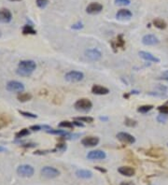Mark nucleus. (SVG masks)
Returning <instances> with one entry per match:
<instances>
[{"label": "nucleus", "mask_w": 168, "mask_h": 185, "mask_svg": "<svg viewBox=\"0 0 168 185\" xmlns=\"http://www.w3.org/2000/svg\"><path fill=\"white\" fill-rule=\"evenodd\" d=\"M157 121L161 123H164L168 121V114H163L161 113L158 117H157Z\"/></svg>", "instance_id": "c756f323"}, {"label": "nucleus", "mask_w": 168, "mask_h": 185, "mask_svg": "<svg viewBox=\"0 0 168 185\" xmlns=\"http://www.w3.org/2000/svg\"><path fill=\"white\" fill-rule=\"evenodd\" d=\"M73 123H74V125H76V126H79V127H83L84 125H83V123H81V122H79V121H74L73 122Z\"/></svg>", "instance_id": "58836bf2"}, {"label": "nucleus", "mask_w": 168, "mask_h": 185, "mask_svg": "<svg viewBox=\"0 0 168 185\" xmlns=\"http://www.w3.org/2000/svg\"><path fill=\"white\" fill-rule=\"evenodd\" d=\"M139 56L141 58H143L144 60L146 61H148V62H153V63H159L160 62V59L155 57L153 54H151L150 53H148V52H139Z\"/></svg>", "instance_id": "dca6fc26"}, {"label": "nucleus", "mask_w": 168, "mask_h": 185, "mask_svg": "<svg viewBox=\"0 0 168 185\" xmlns=\"http://www.w3.org/2000/svg\"><path fill=\"white\" fill-rule=\"evenodd\" d=\"M11 19H12V14L10 10L6 8L0 9V23L8 24L11 21Z\"/></svg>", "instance_id": "9b49d317"}, {"label": "nucleus", "mask_w": 168, "mask_h": 185, "mask_svg": "<svg viewBox=\"0 0 168 185\" xmlns=\"http://www.w3.org/2000/svg\"><path fill=\"white\" fill-rule=\"evenodd\" d=\"M99 138L97 136H86L84 137L82 140H81V144L84 146V147H95L96 145H98L99 143Z\"/></svg>", "instance_id": "ddd939ff"}, {"label": "nucleus", "mask_w": 168, "mask_h": 185, "mask_svg": "<svg viewBox=\"0 0 168 185\" xmlns=\"http://www.w3.org/2000/svg\"><path fill=\"white\" fill-rule=\"evenodd\" d=\"M111 45H112V48H113V50H114L115 53L117 52V48L123 49L124 48V45H125V40L123 39V36L122 35H119L117 37V39L115 41H112L111 42Z\"/></svg>", "instance_id": "2eb2a0df"}, {"label": "nucleus", "mask_w": 168, "mask_h": 185, "mask_svg": "<svg viewBox=\"0 0 168 185\" xmlns=\"http://www.w3.org/2000/svg\"><path fill=\"white\" fill-rule=\"evenodd\" d=\"M158 110L161 112V113H163V114H168V106L164 105V106H160L158 108Z\"/></svg>", "instance_id": "f704fd0d"}, {"label": "nucleus", "mask_w": 168, "mask_h": 185, "mask_svg": "<svg viewBox=\"0 0 168 185\" xmlns=\"http://www.w3.org/2000/svg\"><path fill=\"white\" fill-rule=\"evenodd\" d=\"M17 173L19 176L22 177H32L35 173V169L33 166L29 165V164H21L18 168H17Z\"/></svg>", "instance_id": "39448f33"}, {"label": "nucleus", "mask_w": 168, "mask_h": 185, "mask_svg": "<svg viewBox=\"0 0 168 185\" xmlns=\"http://www.w3.org/2000/svg\"><path fill=\"white\" fill-rule=\"evenodd\" d=\"M66 150V143H58L56 145V149L54 150L55 151L56 150H60V151H65Z\"/></svg>", "instance_id": "72a5a7b5"}, {"label": "nucleus", "mask_w": 168, "mask_h": 185, "mask_svg": "<svg viewBox=\"0 0 168 185\" xmlns=\"http://www.w3.org/2000/svg\"><path fill=\"white\" fill-rule=\"evenodd\" d=\"M107 157V154L105 151L100 150H91L87 154V158L89 160H103Z\"/></svg>", "instance_id": "1a4fd4ad"}, {"label": "nucleus", "mask_w": 168, "mask_h": 185, "mask_svg": "<svg viewBox=\"0 0 168 185\" xmlns=\"http://www.w3.org/2000/svg\"><path fill=\"white\" fill-rule=\"evenodd\" d=\"M7 90L11 93H23L25 91V85L17 81H11L7 83Z\"/></svg>", "instance_id": "7ed1b4c3"}, {"label": "nucleus", "mask_w": 168, "mask_h": 185, "mask_svg": "<svg viewBox=\"0 0 168 185\" xmlns=\"http://www.w3.org/2000/svg\"><path fill=\"white\" fill-rule=\"evenodd\" d=\"M36 68L37 65L33 60H24L19 63L16 73L22 77H29Z\"/></svg>", "instance_id": "f257e3e1"}, {"label": "nucleus", "mask_w": 168, "mask_h": 185, "mask_svg": "<svg viewBox=\"0 0 168 185\" xmlns=\"http://www.w3.org/2000/svg\"><path fill=\"white\" fill-rule=\"evenodd\" d=\"M131 94H135V95H137V94H139V93H138L137 91H132Z\"/></svg>", "instance_id": "a18cd8bd"}, {"label": "nucleus", "mask_w": 168, "mask_h": 185, "mask_svg": "<svg viewBox=\"0 0 168 185\" xmlns=\"http://www.w3.org/2000/svg\"><path fill=\"white\" fill-rule=\"evenodd\" d=\"M120 185H135V184L133 183L132 181H123V182H121Z\"/></svg>", "instance_id": "a19ab883"}, {"label": "nucleus", "mask_w": 168, "mask_h": 185, "mask_svg": "<svg viewBox=\"0 0 168 185\" xmlns=\"http://www.w3.org/2000/svg\"><path fill=\"white\" fill-rule=\"evenodd\" d=\"M41 129H42V126L40 125H32L30 127V130H33V131H39Z\"/></svg>", "instance_id": "4c0bfd02"}, {"label": "nucleus", "mask_w": 168, "mask_h": 185, "mask_svg": "<svg viewBox=\"0 0 168 185\" xmlns=\"http://www.w3.org/2000/svg\"><path fill=\"white\" fill-rule=\"evenodd\" d=\"M94 168H95V169H97V170H99V171H100V172H102V173H106V172H107V170H106L105 168H101L100 166H95Z\"/></svg>", "instance_id": "79ce46f5"}, {"label": "nucleus", "mask_w": 168, "mask_h": 185, "mask_svg": "<svg viewBox=\"0 0 168 185\" xmlns=\"http://www.w3.org/2000/svg\"><path fill=\"white\" fill-rule=\"evenodd\" d=\"M23 34L24 35H36L37 31L33 28L32 25H25L23 27Z\"/></svg>", "instance_id": "5701e85b"}, {"label": "nucleus", "mask_w": 168, "mask_h": 185, "mask_svg": "<svg viewBox=\"0 0 168 185\" xmlns=\"http://www.w3.org/2000/svg\"><path fill=\"white\" fill-rule=\"evenodd\" d=\"M152 109H153V106H151V105H144V106L139 107L137 109V111L140 112V113H147L149 110H151Z\"/></svg>", "instance_id": "b1692460"}, {"label": "nucleus", "mask_w": 168, "mask_h": 185, "mask_svg": "<svg viewBox=\"0 0 168 185\" xmlns=\"http://www.w3.org/2000/svg\"><path fill=\"white\" fill-rule=\"evenodd\" d=\"M100 120H101V121H105V122H106V121H107V120H108V118H107V117H100Z\"/></svg>", "instance_id": "37998d69"}, {"label": "nucleus", "mask_w": 168, "mask_h": 185, "mask_svg": "<svg viewBox=\"0 0 168 185\" xmlns=\"http://www.w3.org/2000/svg\"><path fill=\"white\" fill-rule=\"evenodd\" d=\"M47 133L49 134H52V135H58V136H66V138H68L70 134L66 131V130H54V129H50V130H47L46 131Z\"/></svg>", "instance_id": "aec40b11"}, {"label": "nucleus", "mask_w": 168, "mask_h": 185, "mask_svg": "<svg viewBox=\"0 0 168 185\" xmlns=\"http://www.w3.org/2000/svg\"><path fill=\"white\" fill-rule=\"evenodd\" d=\"M153 25L159 29H165L167 27V24L160 18H157L153 21Z\"/></svg>", "instance_id": "4be33fe9"}, {"label": "nucleus", "mask_w": 168, "mask_h": 185, "mask_svg": "<svg viewBox=\"0 0 168 185\" xmlns=\"http://www.w3.org/2000/svg\"><path fill=\"white\" fill-rule=\"evenodd\" d=\"M85 55L91 61H98L102 57V53L98 49H89L85 51Z\"/></svg>", "instance_id": "6e6552de"}, {"label": "nucleus", "mask_w": 168, "mask_h": 185, "mask_svg": "<svg viewBox=\"0 0 168 185\" xmlns=\"http://www.w3.org/2000/svg\"><path fill=\"white\" fill-rule=\"evenodd\" d=\"M124 124L128 127H134V126H136L137 123H136V121H134L131 118H126L124 121Z\"/></svg>", "instance_id": "c85d7f7f"}, {"label": "nucleus", "mask_w": 168, "mask_h": 185, "mask_svg": "<svg viewBox=\"0 0 168 185\" xmlns=\"http://www.w3.org/2000/svg\"><path fill=\"white\" fill-rule=\"evenodd\" d=\"M74 107L77 110L86 112L93 108V103L88 98H80L75 103Z\"/></svg>", "instance_id": "f03ea898"}, {"label": "nucleus", "mask_w": 168, "mask_h": 185, "mask_svg": "<svg viewBox=\"0 0 168 185\" xmlns=\"http://www.w3.org/2000/svg\"><path fill=\"white\" fill-rule=\"evenodd\" d=\"M75 120L77 121H79L81 123H91L93 122V118L92 117H89V116H82V117H77Z\"/></svg>", "instance_id": "bb28decb"}, {"label": "nucleus", "mask_w": 168, "mask_h": 185, "mask_svg": "<svg viewBox=\"0 0 168 185\" xmlns=\"http://www.w3.org/2000/svg\"><path fill=\"white\" fill-rule=\"evenodd\" d=\"M119 173L125 176V177H133L135 174V170L134 168L131 167V166H120L118 169Z\"/></svg>", "instance_id": "f3484780"}, {"label": "nucleus", "mask_w": 168, "mask_h": 185, "mask_svg": "<svg viewBox=\"0 0 168 185\" xmlns=\"http://www.w3.org/2000/svg\"><path fill=\"white\" fill-rule=\"evenodd\" d=\"M82 28H83V24L80 23V22H79V23H77V24L72 25V29H74V30H80Z\"/></svg>", "instance_id": "c9c22d12"}, {"label": "nucleus", "mask_w": 168, "mask_h": 185, "mask_svg": "<svg viewBox=\"0 0 168 185\" xmlns=\"http://www.w3.org/2000/svg\"><path fill=\"white\" fill-rule=\"evenodd\" d=\"M5 150H6V149H5L4 147L0 146V152H1V151H5Z\"/></svg>", "instance_id": "c03bdc74"}, {"label": "nucleus", "mask_w": 168, "mask_h": 185, "mask_svg": "<svg viewBox=\"0 0 168 185\" xmlns=\"http://www.w3.org/2000/svg\"><path fill=\"white\" fill-rule=\"evenodd\" d=\"M92 93L97 95H105L109 93V90L104 86H101L99 84H95L92 87Z\"/></svg>", "instance_id": "4468645a"}, {"label": "nucleus", "mask_w": 168, "mask_h": 185, "mask_svg": "<svg viewBox=\"0 0 168 185\" xmlns=\"http://www.w3.org/2000/svg\"><path fill=\"white\" fill-rule=\"evenodd\" d=\"M157 89H159L161 93H164V92H167V87L166 86H164V85H158L157 86Z\"/></svg>", "instance_id": "e433bc0d"}, {"label": "nucleus", "mask_w": 168, "mask_h": 185, "mask_svg": "<svg viewBox=\"0 0 168 185\" xmlns=\"http://www.w3.org/2000/svg\"><path fill=\"white\" fill-rule=\"evenodd\" d=\"M20 114L25 116V117H27V118H31V119H36L38 118V116L34 113H31V112H27V111H22V110H19Z\"/></svg>", "instance_id": "7c9ffc66"}, {"label": "nucleus", "mask_w": 168, "mask_h": 185, "mask_svg": "<svg viewBox=\"0 0 168 185\" xmlns=\"http://www.w3.org/2000/svg\"><path fill=\"white\" fill-rule=\"evenodd\" d=\"M147 153H148V155H150V156L158 157V156H160V155L161 154V150H159V149H154V148H152V149L148 150L147 151Z\"/></svg>", "instance_id": "393cba45"}, {"label": "nucleus", "mask_w": 168, "mask_h": 185, "mask_svg": "<svg viewBox=\"0 0 168 185\" xmlns=\"http://www.w3.org/2000/svg\"><path fill=\"white\" fill-rule=\"evenodd\" d=\"M160 40L158 39V38L152 34H148L143 37L142 39V43L146 46H153V45H157L159 44Z\"/></svg>", "instance_id": "9d476101"}, {"label": "nucleus", "mask_w": 168, "mask_h": 185, "mask_svg": "<svg viewBox=\"0 0 168 185\" xmlns=\"http://www.w3.org/2000/svg\"><path fill=\"white\" fill-rule=\"evenodd\" d=\"M30 134V131H29V129H26V128H25V129H22L21 131H19L18 133H16V138H21V137H24V136H28Z\"/></svg>", "instance_id": "a878e982"}, {"label": "nucleus", "mask_w": 168, "mask_h": 185, "mask_svg": "<svg viewBox=\"0 0 168 185\" xmlns=\"http://www.w3.org/2000/svg\"><path fill=\"white\" fill-rule=\"evenodd\" d=\"M76 176L80 178H90L93 177V173L87 169H79L76 171Z\"/></svg>", "instance_id": "6ab92c4d"}, {"label": "nucleus", "mask_w": 168, "mask_h": 185, "mask_svg": "<svg viewBox=\"0 0 168 185\" xmlns=\"http://www.w3.org/2000/svg\"><path fill=\"white\" fill-rule=\"evenodd\" d=\"M66 80L69 82H79L80 81L83 80L84 78V74L80 71H76V70H72L69 71L66 74L65 76Z\"/></svg>", "instance_id": "20e7f679"}, {"label": "nucleus", "mask_w": 168, "mask_h": 185, "mask_svg": "<svg viewBox=\"0 0 168 185\" xmlns=\"http://www.w3.org/2000/svg\"><path fill=\"white\" fill-rule=\"evenodd\" d=\"M133 16L132 12L129 10H120L116 13V18L119 20H129Z\"/></svg>", "instance_id": "a211bd4d"}, {"label": "nucleus", "mask_w": 168, "mask_h": 185, "mask_svg": "<svg viewBox=\"0 0 168 185\" xmlns=\"http://www.w3.org/2000/svg\"><path fill=\"white\" fill-rule=\"evenodd\" d=\"M41 175L47 178H53L60 175V171L52 166H44L41 169Z\"/></svg>", "instance_id": "423d86ee"}, {"label": "nucleus", "mask_w": 168, "mask_h": 185, "mask_svg": "<svg viewBox=\"0 0 168 185\" xmlns=\"http://www.w3.org/2000/svg\"><path fill=\"white\" fill-rule=\"evenodd\" d=\"M59 127L61 128H73L74 127V123L68 121H63L59 123Z\"/></svg>", "instance_id": "cd10ccee"}, {"label": "nucleus", "mask_w": 168, "mask_h": 185, "mask_svg": "<svg viewBox=\"0 0 168 185\" xmlns=\"http://www.w3.org/2000/svg\"><path fill=\"white\" fill-rule=\"evenodd\" d=\"M130 3V0H115V4L117 6H128Z\"/></svg>", "instance_id": "473e14b6"}, {"label": "nucleus", "mask_w": 168, "mask_h": 185, "mask_svg": "<svg viewBox=\"0 0 168 185\" xmlns=\"http://www.w3.org/2000/svg\"><path fill=\"white\" fill-rule=\"evenodd\" d=\"M10 1H22V0H10Z\"/></svg>", "instance_id": "49530a36"}, {"label": "nucleus", "mask_w": 168, "mask_h": 185, "mask_svg": "<svg viewBox=\"0 0 168 185\" xmlns=\"http://www.w3.org/2000/svg\"><path fill=\"white\" fill-rule=\"evenodd\" d=\"M17 99L20 102H23V103L24 102H27V101H29V100L32 99V95L29 94V93H21V94L18 95Z\"/></svg>", "instance_id": "412c9836"}, {"label": "nucleus", "mask_w": 168, "mask_h": 185, "mask_svg": "<svg viewBox=\"0 0 168 185\" xmlns=\"http://www.w3.org/2000/svg\"><path fill=\"white\" fill-rule=\"evenodd\" d=\"M48 0H36L37 6L40 9H44L48 5Z\"/></svg>", "instance_id": "2f4dec72"}, {"label": "nucleus", "mask_w": 168, "mask_h": 185, "mask_svg": "<svg viewBox=\"0 0 168 185\" xmlns=\"http://www.w3.org/2000/svg\"><path fill=\"white\" fill-rule=\"evenodd\" d=\"M117 138L124 143V144H128V145H131V144H134L135 142V138L134 136H132L131 134L129 133H125V132H120L117 134Z\"/></svg>", "instance_id": "0eeeda50"}, {"label": "nucleus", "mask_w": 168, "mask_h": 185, "mask_svg": "<svg viewBox=\"0 0 168 185\" xmlns=\"http://www.w3.org/2000/svg\"><path fill=\"white\" fill-rule=\"evenodd\" d=\"M103 10V6L98 2H93L89 4L86 8V12L89 14H97L101 12Z\"/></svg>", "instance_id": "f8f14e48"}, {"label": "nucleus", "mask_w": 168, "mask_h": 185, "mask_svg": "<svg viewBox=\"0 0 168 185\" xmlns=\"http://www.w3.org/2000/svg\"><path fill=\"white\" fill-rule=\"evenodd\" d=\"M161 79H162V80H165V81H168V71H165V72H163V73H162Z\"/></svg>", "instance_id": "ea45409f"}]
</instances>
